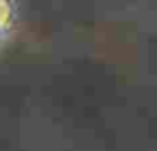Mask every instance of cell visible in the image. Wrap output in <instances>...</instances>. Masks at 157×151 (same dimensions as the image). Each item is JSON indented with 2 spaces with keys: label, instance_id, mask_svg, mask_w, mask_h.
<instances>
[{
  "label": "cell",
  "instance_id": "obj_1",
  "mask_svg": "<svg viewBox=\"0 0 157 151\" xmlns=\"http://www.w3.org/2000/svg\"><path fill=\"white\" fill-rule=\"evenodd\" d=\"M14 16H16V8L12 2H2L0 0V32H6L12 28Z\"/></svg>",
  "mask_w": 157,
  "mask_h": 151
}]
</instances>
